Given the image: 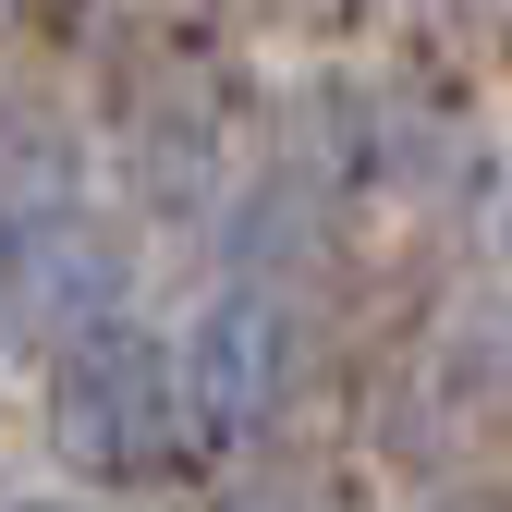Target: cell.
Wrapping results in <instances>:
<instances>
[{"instance_id": "obj_2", "label": "cell", "mask_w": 512, "mask_h": 512, "mask_svg": "<svg viewBox=\"0 0 512 512\" xmlns=\"http://www.w3.org/2000/svg\"><path fill=\"white\" fill-rule=\"evenodd\" d=\"M500 37H512V0H500Z\"/></svg>"}, {"instance_id": "obj_3", "label": "cell", "mask_w": 512, "mask_h": 512, "mask_svg": "<svg viewBox=\"0 0 512 512\" xmlns=\"http://www.w3.org/2000/svg\"><path fill=\"white\" fill-rule=\"evenodd\" d=\"M500 232H512V196H500Z\"/></svg>"}, {"instance_id": "obj_1", "label": "cell", "mask_w": 512, "mask_h": 512, "mask_svg": "<svg viewBox=\"0 0 512 512\" xmlns=\"http://www.w3.org/2000/svg\"><path fill=\"white\" fill-rule=\"evenodd\" d=\"M269 25H330V13H354V0H256Z\"/></svg>"}]
</instances>
